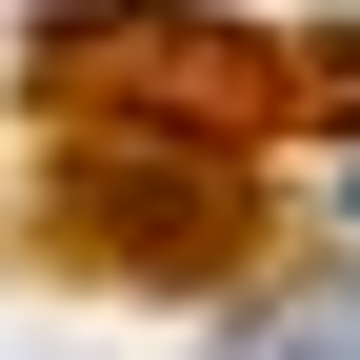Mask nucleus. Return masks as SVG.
<instances>
[{
	"label": "nucleus",
	"mask_w": 360,
	"mask_h": 360,
	"mask_svg": "<svg viewBox=\"0 0 360 360\" xmlns=\"http://www.w3.org/2000/svg\"><path fill=\"white\" fill-rule=\"evenodd\" d=\"M0 260L40 281H141V300H240L281 260V200L260 160H200V141H60L40 200L0 220Z\"/></svg>",
	"instance_id": "obj_2"
},
{
	"label": "nucleus",
	"mask_w": 360,
	"mask_h": 360,
	"mask_svg": "<svg viewBox=\"0 0 360 360\" xmlns=\"http://www.w3.org/2000/svg\"><path fill=\"white\" fill-rule=\"evenodd\" d=\"M20 120L40 141H360V20H220V0H80L20 40Z\"/></svg>",
	"instance_id": "obj_1"
}]
</instances>
